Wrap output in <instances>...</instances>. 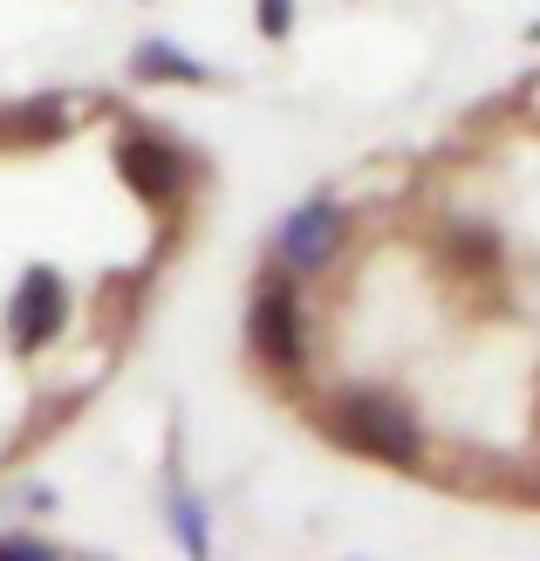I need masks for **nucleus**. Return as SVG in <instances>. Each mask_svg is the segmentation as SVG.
<instances>
[{
	"label": "nucleus",
	"instance_id": "nucleus-1",
	"mask_svg": "<svg viewBox=\"0 0 540 561\" xmlns=\"http://www.w3.org/2000/svg\"><path fill=\"white\" fill-rule=\"evenodd\" d=\"M329 432L356 445V453H369L377 466H397V472L424 466V425L397 398H383V390H343L329 404Z\"/></svg>",
	"mask_w": 540,
	"mask_h": 561
},
{
	"label": "nucleus",
	"instance_id": "nucleus-2",
	"mask_svg": "<svg viewBox=\"0 0 540 561\" xmlns=\"http://www.w3.org/2000/svg\"><path fill=\"white\" fill-rule=\"evenodd\" d=\"M246 335H253V356H261L274 377H301V363H308V316H301V295H295V274L288 267L261 274Z\"/></svg>",
	"mask_w": 540,
	"mask_h": 561
},
{
	"label": "nucleus",
	"instance_id": "nucleus-3",
	"mask_svg": "<svg viewBox=\"0 0 540 561\" xmlns=\"http://www.w3.org/2000/svg\"><path fill=\"white\" fill-rule=\"evenodd\" d=\"M343 233H349V213L335 199H308L288 213V227H280L274 240V267L288 274H322L335 254H343Z\"/></svg>",
	"mask_w": 540,
	"mask_h": 561
},
{
	"label": "nucleus",
	"instance_id": "nucleus-4",
	"mask_svg": "<svg viewBox=\"0 0 540 561\" xmlns=\"http://www.w3.org/2000/svg\"><path fill=\"white\" fill-rule=\"evenodd\" d=\"M117 164H124V179L145 192L151 206H179V199H185V185H192L185 151H179V145H164V137H151V130H130V137H124V151H117Z\"/></svg>",
	"mask_w": 540,
	"mask_h": 561
},
{
	"label": "nucleus",
	"instance_id": "nucleus-5",
	"mask_svg": "<svg viewBox=\"0 0 540 561\" xmlns=\"http://www.w3.org/2000/svg\"><path fill=\"white\" fill-rule=\"evenodd\" d=\"M69 130V103L62 96H21L0 110V151H42Z\"/></svg>",
	"mask_w": 540,
	"mask_h": 561
},
{
	"label": "nucleus",
	"instance_id": "nucleus-6",
	"mask_svg": "<svg viewBox=\"0 0 540 561\" xmlns=\"http://www.w3.org/2000/svg\"><path fill=\"white\" fill-rule=\"evenodd\" d=\"M130 76H137V82H192V90H198V82H206L212 69H206V62H192V55H179L172 42H145V48L130 55Z\"/></svg>",
	"mask_w": 540,
	"mask_h": 561
},
{
	"label": "nucleus",
	"instance_id": "nucleus-7",
	"mask_svg": "<svg viewBox=\"0 0 540 561\" xmlns=\"http://www.w3.org/2000/svg\"><path fill=\"white\" fill-rule=\"evenodd\" d=\"M172 520H179V541H185V554H206L212 548V527H206V507L185 493V486H172Z\"/></svg>",
	"mask_w": 540,
	"mask_h": 561
},
{
	"label": "nucleus",
	"instance_id": "nucleus-8",
	"mask_svg": "<svg viewBox=\"0 0 540 561\" xmlns=\"http://www.w3.org/2000/svg\"><path fill=\"white\" fill-rule=\"evenodd\" d=\"M253 14H261V35L267 42H288L295 35V0H253Z\"/></svg>",
	"mask_w": 540,
	"mask_h": 561
},
{
	"label": "nucleus",
	"instance_id": "nucleus-9",
	"mask_svg": "<svg viewBox=\"0 0 540 561\" xmlns=\"http://www.w3.org/2000/svg\"><path fill=\"white\" fill-rule=\"evenodd\" d=\"M0 554H21V561H48V554H62L55 541H42V535H0Z\"/></svg>",
	"mask_w": 540,
	"mask_h": 561
}]
</instances>
